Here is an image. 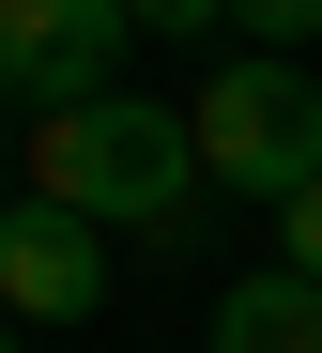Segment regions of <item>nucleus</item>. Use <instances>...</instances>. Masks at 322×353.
<instances>
[{
  "mask_svg": "<svg viewBox=\"0 0 322 353\" xmlns=\"http://www.w3.org/2000/svg\"><path fill=\"white\" fill-rule=\"evenodd\" d=\"M31 200L92 215V230H184L200 215V123H169L139 92H92L61 123H31Z\"/></svg>",
  "mask_w": 322,
  "mask_h": 353,
  "instance_id": "f257e3e1",
  "label": "nucleus"
},
{
  "mask_svg": "<svg viewBox=\"0 0 322 353\" xmlns=\"http://www.w3.org/2000/svg\"><path fill=\"white\" fill-rule=\"evenodd\" d=\"M200 185L230 200H307L322 185V77L276 46H230L200 77Z\"/></svg>",
  "mask_w": 322,
  "mask_h": 353,
  "instance_id": "f03ea898",
  "label": "nucleus"
},
{
  "mask_svg": "<svg viewBox=\"0 0 322 353\" xmlns=\"http://www.w3.org/2000/svg\"><path fill=\"white\" fill-rule=\"evenodd\" d=\"M123 46H139V16H123V0H0V92H16L31 123L92 108Z\"/></svg>",
  "mask_w": 322,
  "mask_h": 353,
  "instance_id": "7ed1b4c3",
  "label": "nucleus"
},
{
  "mask_svg": "<svg viewBox=\"0 0 322 353\" xmlns=\"http://www.w3.org/2000/svg\"><path fill=\"white\" fill-rule=\"evenodd\" d=\"M108 307V230L61 200H0V323H92Z\"/></svg>",
  "mask_w": 322,
  "mask_h": 353,
  "instance_id": "20e7f679",
  "label": "nucleus"
},
{
  "mask_svg": "<svg viewBox=\"0 0 322 353\" xmlns=\"http://www.w3.org/2000/svg\"><path fill=\"white\" fill-rule=\"evenodd\" d=\"M215 353H322V276H230Z\"/></svg>",
  "mask_w": 322,
  "mask_h": 353,
  "instance_id": "39448f33",
  "label": "nucleus"
},
{
  "mask_svg": "<svg viewBox=\"0 0 322 353\" xmlns=\"http://www.w3.org/2000/svg\"><path fill=\"white\" fill-rule=\"evenodd\" d=\"M276 276H322V185L276 200Z\"/></svg>",
  "mask_w": 322,
  "mask_h": 353,
  "instance_id": "423d86ee",
  "label": "nucleus"
},
{
  "mask_svg": "<svg viewBox=\"0 0 322 353\" xmlns=\"http://www.w3.org/2000/svg\"><path fill=\"white\" fill-rule=\"evenodd\" d=\"M230 31H276V62H292V46L322 31V0H230Z\"/></svg>",
  "mask_w": 322,
  "mask_h": 353,
  "instance_id": "0eeeda50",
  "label": "nucleus"
},
{
  "mask_svg": "<svg viewBox=\"0 0 322 353\" xmlns=\"http://www.w3.org/2000/svg\"><path fill=\"white\" fill-rule=\"evenodd\" d=\"M139 31H230V0H123Z\"/></svg>",
  "mask_w": 322,
  "mask_h": 353,
  "instance_id": "6e6552de",
  "label": "nucleus"
},
{
  "mask_svg": "<svg viewBox=\"0 0 322 353\" xmlns=\"http://www.w3.org/2000/svg\"><path fill=\"white\" fill-rule=\"evenodd\" d=\"M0 353H31V338H16V323H0Z\"/></svg>",
  "mask_w": 322,
  "mask_h": 353,
  "instance_id": "1a4fd4ad",
  "label": "nucleus"
},
{
  "mask_svg": "<svg viewBox=\"0 0 322 353\" xmlns=\"http://www.w3.org/2000/svg\"><path fill=\"white\" fill-rule=\"evenodd\" d=\"M0 108H16V92H0Z\"/></svg>",
  "mask_w": 322,
  "mask_h": 353,
  "instance_id": "9d476101",
  "label": "nucleus"
}]
</instances>
